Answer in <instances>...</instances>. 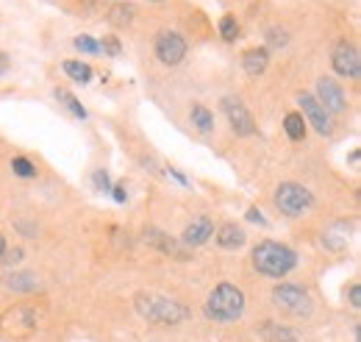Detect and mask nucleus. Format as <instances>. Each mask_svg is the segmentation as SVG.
Masks as SVG:
<instances>
[{
  "label": "nucleus",
  "mask_w": 361,
  "mask_h": 342,
  "mask_svg": "<svg viewBox=\"0 0 361 342\" xmlns=\"http://www.w3.org/2000/svg\"><path fill=\"white\" fill-rule=\"evenodd\" d=\"M264 34H267V42H270L272 48H281V45H286V42H289V36H286V31H283V28H267Z\"/></svg>",
  "instance_id": "nucleus-25"
},
{
  "label": "nucleus",
  "mask_w": 361,
  "mask_h": 342,
  "mask_svg": "<svg viewBox=\"0 0 361 342\" xmlns=\"http://www.w3.org/2000/svg\"><path fill=\"white\" fill-rule=\"evenodd\" d=\"M223 112L228 117V122H231V128L237 131V136H250V134H256V122H253V114L244 109V104H242L240 98H223Z\"/></svg>",
  "instance_id": "nucleus-9"
},
{
  "label": "nucleus",
  "mask_w": 361,
  "mask_h": 342,
  "mask_svg": "<svg viewBox=\"0 0 361 342\" xmlns=\"http://www.w3.org/2000/svg\"><path fill=\"white\" fill-rule=\"evenodd\" d=\"M133 306L139 312V318L159 323V326H178L189 318V309L167 295H153V292H139L133 298Z\"/></svg>",
  "instance_id": "nucleus-2"
},
{
  "label": "nucleus",
  "mask_w": 361,
  "mask_h": 342,
  "mask_svg": "<svg viewBox=\"0 0 361 342\" xmlns=\"http://www.w3.org/2000/svg\"><path fill=\"white\" fill-rule=\"evenodd\" d=\"M297 104H300V117L303 120H309L311 125H314V131L317 134H323V136H331V131H334V122H331V117L328 112L317 104V98L314 95H309V92H300L297 95Z\"/></svg>",
  "instance_id": "nucleus-8"
},
{
  "label": "nucleus",
  "mask_w": 361,
  "mask_h": 342,
  "mask_svg": "<svg viewBox=\"0 0 361 342\" xmlns=\"http://www.w3.org/2000/svg\"><path fill=\"white\" fill-rule=\"evenodd\" d=\"M112 195H115V201H117V204H125V198H128V192H125V184H117V187L112 190Z\"/></svg>",
  "instance_id": "nucleus-33"
},
{
  "label": "nucleus",
  "mask_w": 361,
  "mask_h": 342,
  "mask_svg": "<svg viewBox=\"0 0 361 342\" xmlns=\"http://www.w3.org/2000/svg\"><path fill=\"white\" fill-rule=\"evenodd\" d=\"M34 332H36V315H34L31 306L17 304V306H11V309L0 318V334H3L6 340H25V337H31Z\"/></svg>",
  "instance_id": "nucleus-5"
},
{
  "label": "nucleus",
  "mask_w": 361,
  "mask_h": 342,
  "mask_svg": "<svg viewBox=\"0 0 361 342\" xmlns=\"http://www.w3.org/2000/svg\"><path fill=\"white\" fill-rule=\"evenodd\" d=\"M11 173L20 176V178H34V176H36V167H34L25 156H14V159H11Z\"/></svg>",
  "instance_id": "nucleus-23"
},
{
  "label": "nucleus",
  "mask_w": 361,
  "mask_h": 342,
  "mask_svg": "<svg viewBox=\"0 0 361 342\" xmlns=\"http://www.w3.org/2000/svg\"><path fill=\"white\" fill-rule=\"evenodd\" d=\"M92 181H95V187H98V190H112V184H109V173H106V170H95V173H92Z\"/></svg>",
  "instance_id": "nucleus-27"
},
{
  "label": "nucleus",
  "mask_w": 361,
  "mask_h": 342,
  "mask_svg": "<svg viewBox=\"0 0 361 342\" xmlns=\"http://www.w3.org/2000/svg\"><path fill=\"white\" fill-rule=\"evenodd\" d=\"M334 70L339 73V76H345V78H359L361 76V56L359 50L353 48V45H348V42H339L337 48H334Z\"/></svg>",
  "instance_id": "nucleus-10"
},
{
  "label": "nucleus",
  "mask_w": 361,
  "mask_h": 342,
  "mask_svg": "<svg viewBox=\"0 0 361 342\" xmlns=\"http://www.w3.org/2000/svg\"><path fill=\"white\" fill-rule=\"evenodd\" d=\"M212 234H214V223H212L209 218H195L189 226L184 228V242H186L189 248H198V245L209 242Z\"/></svg>",
  "instance_id": "nucleus-13"
},
{
  "label": "nucleus",
  "mask_w": 361,
  "mask_h": 342,
  "mask_svg": "<svg viewBox=\"0 0 361 342\" xmlns=\"http://www.w3.org/2000/svg\"><path fill=\"white\" fill-rule=\"evenodd\" d=\"M258 337L264 342H300L297 332H292V329H286V326H281V323H275V320L261 323V326H258Z\"/></svg>",
  "instance_id": "nucleus-15"
},
{
  "label": "nucleus",
  "mask_w": 361,
  "mask_h": 342,
  "mask_svg": "<svg viewBox=\"0 0 361 342\" xmlns=\"http://www.w3.org/2000/svg\"><path fill=\"white\" fill-rule=\"evenodd\" d=\"M3 284L14 292H34L39 287L34 273H8V276H3Z\"/></svg>",
  "instance_id": "nucleus-16"
},
{
  "label": "nucleus",
  "mask_w": 361,
  "mask_h": 342,
  "mask_svg": "<svg viewBox=\"0 0 361 342\" xmlns=\"http://www.w3.org/2000/svg\"><path fill=\"white\" fill-rule=\"evenodd\" d=\"M14 226H17V228H22L20 234H25V236H36V226H31V223H25V220H17Z\"/></svg>",
  "instance_id": "nucleus-31"
},
{
  "label": "nucleus",
  "mask_w": 361,
  "mask_h": 342,
  "mask_svg": "<svg viewBox=\"0 0 361 342\" xmlns=\"http://www.w3.org/2000/svg\"><path fill=\"white\" fill-rule=\"evenodd\" d=\"M112 22L115 25H128L131 22V6H115L112 8Z\"/></svg>",
  "instance_id": "nucleus-26"
},
{
  "label": "nucleus",
  "mask_w": 361,
  "mask_h": 342,
  "mask_svg": "<svg viewBox=\"0 0 361 342\" xmlns=\"http://www.w3.org/2000/svg\"><path fill=\"white\" fill-rule=\"evenodd\" d=\"M267 64H270V50L267 48H253V50H247L242 56V67H244V73L250 78H258L267 70Z\"/></svg>",
  "instance_id": "nucleus-14"
},
{
  "label": "nucleus",
  "mask_w": 361,
  "mask_h": 342,
  "mask_svg": "<svg viewBox=\"0 0 361 342\" xmlns=\"http://www.w3.org/2000/svg\"><path fill=\"white\" fill-rule=\"evenodd\" d=\"M189 117H192V122H195L203 134H209V131L214 128V117H212V112H209L206 106H200V104H195V106H192Z\"/></svg>",
  "instance_id": "nucleus-21"
},
{
  "label": "nucleus",
  "mask_w": 361,
  "mask_h": 342,
  "mask_svg": "<svg viewBox=\"0 0 361 342\" xmlns=\"http://www.w3.org/2000/svg\"><path fill=\"white\" fill-rule=\"evenodd\" d=\"M8 256H3V262L11 267V264H17V262H22V250L20 248H14V250H6Z\"/></svg>",
  "instance_id": "nucleus-29"
},
{
  "label": "nucleus",
  "mask_w": 361,
  "mask_h": 342,
  "mask_svg": "<svg viewBox=\"0 0 361 342\" xmlns=\"http://www.w3.org/2000/svg\"><path fill=\"white\" fill-rule=\"evenodd\" d=\"M295 264H297V253L289 245L264 239L253 248V267L267 278H281V276L292 273Z\"/></svg>",
  "instance_id": "nucleus-1"
},
{
  "label": "nucleus",
  "mask_w": 361,
  "mask_h": 342,
  "mask_svg": "<svg viewBox=\"0 0 361 342\" xmlns=\"http://www.w3.org/2000/svg\"><path fill=\"white\" fill-rule=\"evenodd\" d=\"M8 70V59H6V53H0V76Z\"/></svg>",
  "instance_id": "nucleus-35"
},
{
  "label": "nucleus",
  "mask_w": 361,
  "mask_h": 342,
  "mask_svg": "<svg viewBox=\"0 0 361 342\" xmlns=\"http://www.w3.org/2000/svg\"><path fill=\"white\" fill-rule=\"evenodd\" d=\"M75 48H78L81 53H89V56H103L101 42L92 39V36H75Z\"/></svg>",
  "instance_id": "nucleus-24"
},
{
  "label": "nucleus",
  "mask_w": 361,
  "mask_h": 342,
  "mask_svg": "<svg viewBox=\"0 0 361 342\" xmlns=\"http://www.w3.org/2000/svg\"><path fill=\"white\" fill-rule=\"evenodd\" d=\"M247 220H250V223H258V226H267L264 215H261V212H256V209H247Z\"/></svg>",
  "instance_id": "nucleus-32"
},
{
  "label": "nucleus",
  "mask_w": 361,
  "mask_h": 342,
  "mask_svg": "<svg viewBox=\"0 0 361 342\" xmlns=\"http://www.w3.org/2000/svg\"><path fill=\"white\" fill-rule=\"evenodd\" d=\"M220 36H223L226 42H234V39L240 36V22H237L234 14H226V17L220 20Z\"/></svg>",
  "instance_id": "nucleus-22"
},
{
  "label": "nucleus",
  "mask_w": 361,
  "mask_h": 342,
  "mask_svg": "<svg viewBox=\"0 0 361 342\" xmlns=\"http://www.w3.org/2000/svg\"><path fill=\"white\" fill-rule=\"evenodd\" d=\"M3 256H6V239L0 236V259H3Z\"/></svg>",
  "instance_id": "nucleus-36"
},
{
  "label": "nucleus",
  "mask_w": 361,
  "mask_h": 342,
  "mask_svg": "<svg viewBox=\"0 0 361 342\" xmlns=\"http://www.w3.org/2000/svg\"><path fill=\"white\" fill-rule=\"evenodd\" d=\"M61 70H64L73 81H78V84H89V81H92V67H89V64H84V62L70 59V62H64V64H61Z\"/></svg>",
  "instance_id": "nucleus-18"
},
{
  "label": "nucleus",
  "mask_w": 361,
  "mask_h": 342,
  "mask_svg": "<svg viewBox=\"0 0 361 342\" xmlns=\"http://www.w3.org/2000/svg\"><path fill=\"white\" fill-rule=\"evenodd\" d=\"M275 206H278V212L286 215V218H303V215L314 206V195H311L306 187L295 184V181H283V184L275 190Z\"/></svg>",
  "instance_id": "nucleus-4"
},
{
  "label": "nucleus",
  "mask_w": 361,
  "mask_h": 342,
  "mask_svg": "<svg viewBox=\"0 0 361 342\" xmlns=\"http://www.w3.org/2000/svg\"><path fill=\"white\" fill-rule=\"evenodd\" d=\"M145 242H147L150 248L161 250L164 256H172V259H181V262H186V259H189V253L184 250V245H181L178 239L167 236V234H164V231H159V228H145Z\"/></svg>",
  "instance_id": "nucleus-12"
},
{
  "label": "nucleus",
  "mask_w": 361,
  "mask_h": 342,
  "mask_svg": "<svg viewBox=\"0 0 361 342\" xmlns=\"http://www.w3.org/2000/svg\"><path fill=\"white\" fill-rule=\"evenodd\" d=\"M184 56H186V39H184L181 34H175V31H161V34L156 36V59H159L161 64L172 67V64H178Z\"/></svg>",
  "instance_id": "nucleus-7"
},
{
  "label": "nucleus",
  "mask_w": 361,
  "mask_h": 342,
  "mask_svg": "<svg viewBox=\"0 0 361 342\" xmlns=\"http://www.w3.org/2000/svg\"><path fill=\"white\" fill-rule=\"evenodd\" d=\"M351 306L359 309L361 306V287L359 284H351Z\"/></svg>",
  "instance_id": "nucleus-30"
},
{
  "label": "nucleus",
  "mask_w": 361,
  "mask_h": 342,
  "mask_svg": "<svg viewBox=\"0 0 361 342\" xmlns=\"http://www.w3.org/2000/svg\"><path fill=\"white\" fill-rule=\"evenodd\" d=\"M317 95H320V106L325 112H334V114H342L348 109V101H345V92L342 87L334 81V78H320L317 81Z\"/></svg>",
  "instance_id": "nucleus-11"
},
{
  "label": "nucleus",
  "mask_w": 361,
  "mask_h": 342,
  "mask_svg": "<svg viewBox=\"0 0 361 342\" xmlns=\"http://www.w3.org/2000/svg\"><path fill=\"white\" fill-rule=\"evenodd\" d=\"M272 304L281 312H289V315H297V318H309L311 315V298L297 284H278L272 290Z\"/></svg>",
  "instance_id": "nucleus-6"
},
{
  "label": "nucleus",
  "mask_w": 361,
  "mask_h": 342,
  "mask_svg": "<svg viewBox=\"0 0 361 342\" xmlns=\"http://www.w3.org/2000/svg\"><path fill=\"white\" fill-rule=\"evenodd\" d=\"M283 131H286V136L289 139H303L306 136V120L300 117L297 112H292V114H286V120H283Z\"/></svg>",
  "instance_id": "nucleus-19"
},
{
  "label": "nucleus",
  "mask_w": 361,
  "mask_h": 342,
  "mask_svg": "<svg viewBox=\"0 0 361 342\" xmlns=\"http://www.w3.org/2000/svg\"><path fill=\"white\" fill-rule=\"evenodd\" d=\"M56 98L67 106V112L73 114V117H78V120H87V109L81 106V101L73 95V92H67V90H56Z\"/></svg>",
  "instance_id": "nucleus-20"
},
{
  "label": "nucleus",
  "mask_w": 361,
  "mask_h": 342,
  "mask_svg": "<svg viewBox=\"0 0 361 342\" xmlns=\"http://www.w3.org/2000/svg\"><path fill=\"white\" fill-rule=\"evenodd\" d=\"M101 50H103V53L109 50V56H117V53H120V42H117L115 36H109V39L101 42Z\"/></svg>",
  "instance_id": "nucleus-28"
},
{
  "label": "nucleus",
  "mask_w": 361,
  "mask_h": 342,
  "mask_svg": "<svg viewBox=\"0 0 361 342\" xmlns=\"http://www.w3.org/2000/svg\"><path fill=\"white\" fill-rule=\"evenodd\" d=\"M167 176H170V178H175V181L181 184V187H189V181H186V176H181L178 170H172V167H167Z\"/></svg>",
  "instance_id": "nucleus-34"
},
{
  "label": "nucleus",
  "mask_w": 361,
  "mask_h": 342,
  "mask_svg": "<svg viewBox=\"0 0 361 342\" xmlns=\"http://www.w3.org/2000/svg\"><path fill=\"white\" fill-rule=\"evenodd\" d=\"M217 245L220 248H242L244 245V231L240 226H234V223H226V226L217 231Z\"/></svg>",
  "instance_id": "nucleus-17"
},
{
  "label": "nucleus",
  "mask_w": 361,
  "mask_h": 342,
  "mask_svg": "<svg viewBox=\"0 0 361 342\" xmlns=\"http://www.w3.org/2000/svg\"><path fill=\"white\" fill-rule=\"evenodd\" d=\"M206 315L217 323H234L244 315V292L234 284H217L206 298Z\"/></svg>",
  "instance_id": "nucleus-3"
}]
</instances>
